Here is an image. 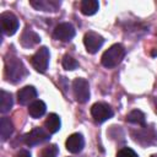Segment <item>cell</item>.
I'll return each mask as SVG.
<instances>
[{
    "label": "cell",
    "mask_w": 157,
    "mask_h": 157,
    "mask_svg": "<svg viewBox=\"0 0 157 157\" xmlns=\"http://www.w3.org/2000/svg\"><path fill=\"white\" fill-rule=\"evenodd\" d=\"M27 76V70L23 63L17 58H9L5 61V77L9 82L17 83Z\"/></svg>",
    "instance_id": "1"
},
{
    "label": "cell",
    "mask_w": 157,
    "mask_h": 157,
    "mask_svg": "<svg viewBox=\"0 0 157 157\" xmlns=\"http://www.w3.org/2000/svg\"><path fill=\"white\" fill-rule=\"evenodd\" d=\"M125 55V49L121 44H113L112 47H109L102 55V65L110 69V67H114L117 66L118 64H120V61L123 60Z\"/></svg>",
    "instance_id": "2"
},
{
    "label": "cell",
    "mask_w": 157,
    "mask_h": 157,
    "mask_svg": "<svg viewBox=\"0 0 157 157\" xmlns=\"http://www.w3.org/2000/svg\"><path fill=\"white\" fill-rule=\"evenodd\" d=\"M31 63L38 72H45L49 64V49L47 47H40L31 58Z\"/></svg>",
    "instance_id": "3"
},
{
    "label": "cell",
    "mask_w": 157,
    "mask_h": 157,
    "mask_svg": "<svg viewBox=\"0 0 157 157\" xmlns=\"http://www.w3.org/2000/svg\"><path fill=\"white\" fill-rule=\"evenodd\" d=\"M72 91L75 99L78 103H85L90 98V85L85 78L77 77L72 82Z\"/></svg>",
    "instance_id": "4"
},
{
    "label": "cell",
    "mask_w": 157,
    "mask_h": 157,
    "mask_svg": "<svg viewBox=\"0 0 157 157\" xmlns=\"http://www.w3.org/2000/svg\"><path fill=\"white\" fill-rule=\"evenodd\" d=\"M91 115L96 123H103L113 117V109L107 103L98 102L91 107Z\"/></svg>",
    "instance_id": "5"
},
{
    "label": "cell",
    "mask_w": 157,
    "mask_h": 157,
    "mask_svg": "<svg viewBox=\"0 0 157 157\" xmlns=\"http://www.w3.org/2000/svg\"><path fill=\"white\" fill-rule=\"evenodd\" d=\"M0 23L4 34L12 36L18 29V20L12 12H2L0 15Z\"/></svg>",
    "instance_id": "6"
},
{
    "label": "cell",
    "mask_w": 157,
    "mask_h": 157,
    "mask_svg": "<svg viewBox=\"0 0 157 157\" xmlns=\"http://www.w3.org/2000/svg\"><path fill=\"white\" fill-rule=\"evenodd\" d=\"M103 43H104V38L96 32H87L83 37V44L86 47V50L91 54L97 53L103 45Z\"/></svg>",
    "instance_id": "7"
},
{
    "label": "cell",
    "mask_w": 157,
    "mask_h": 157,
    "mask_svg": "<svg viewBox=\"0 0 157 157\" xmlns=\"http://www.w3.org/2000/svg\"><path fill=\"white\" fill-rule=\"evenodd\" d=\"M49 140V132L42 128H34L25 135V142L28 146H36Z\"/></svg>",
    "instance_id": "8"
},
{
    "label": "cell",
    "mask_w": 157,
    "mask_h": 157,
    "mask_svg": "<svg viewBox=\"0 0 157 157\" xmlns=\"http://www.w3.org/2000/svg\"><path fill=\"white\" fill-rule=\"evenodd\" d=\"M54 38L61 42H69L75 37V28L69 22L59 23L54 29Z\"/></svg>",
    "instance_id": "9"
},
{
    "label": "cell",
    "mask_w": 157,
    "mask_h": 157,
    "mask_svg": "<svg viewBox=\"0 0 157 157\" xmlns=\"http://www.w3.org/2000/svg\"><path fill=\"white\" fill-rule=\"evenodd\" d=\"M83 146H85L83 136L78 132L71 134L66 140V148L71 153H78L83 148Z\"/></svg>",
    "instance_id": "10"
},
{
    "label": "cell",
    "mask_w": 157,
    "mask_h": 157,
    "mask_svg": "<svg viewBox=\"0 0 157 157\" xmlns=\"http://www.w3.org/2000/svg\"><path fill=\"white\" fill-rule=\"evenodd\" d=\"M21 44L25 47V48H32L34 45H37L39 42H40V37L32 29L27 28L23 31V33L21 34V39H20Z\"/></svg>",
    "instance_id": "11"
},
{
    "label": "cell",
    "mask_w": 157,
    "mask_h": 157,
    "mask_svg": "<svg viewBox=\"0 0 157 157\" xmlns=\"http://www.w3.org/2000/svg\"><path fill=\"white\" fill-rule=\"evenodd\" d=\"M37 97V91L33 86H25L17 92V101L20 104L25 105L28 104L31 101H33Z\"/></svg>",
    "instance_id": "12"
},
{
    "label": "cell",
    "mask_w": 157,
    "mask_h": 157,
    "mask_svg": "<svg viewBox=\"0 0 157 157\" xmlns=\"http://www.w3.org/2000/svg\"><path fill=\"white\" fill-rule=\"evenodd\" d=\"M131 135H132V139H134L136 142H139V144H141V142H142V139H144V140H145V141H144V145H150V144H152V142L156 140V135L153 134V131H152L151 129L147 130L146 126H145V129L137 130L136 134L131 131Z\"/></svg>",
    "instance_id": "13"
},
{
    "label": "cell",
    "mask_w": 157,
    "mask_h": 157,
    "mask_svg": "<svg viewBox=\"0 0 157 157\" xmlns=\"http://www.w3.org/2000/svg\"><path fill=\"white\" fill-rule=\"evenodd\" d=\"M60 125H61L60 118L55 113H50L47 117V119L44 120V126H45V129L49 134H55L56 131H59Z\"/></svg>",
    "instance_id": "14"
},
{
    "label": "cell",
    "mask_w": 157,
    "mask_h": 157,
    "mask_svg": "<svg viewBox=\"0 0 157 157\" xmlns=\"http://www.w3.org/2000/svg\"><path fill=\"white\" fill-rule=\"evenodd\" d=\"M47 110V105L43 101H33L28 107V113L32 118H40Z\"/></svg>",
    "instance_id": "15"
},
{
    "label": "cell",
    "mask_w": 157,
    "mask_h": 157,
    "mask_svg": "<svg viewBox=\"0 0 157 157\" xmlns=\"http://www.w3.org/2000/svg\"><path fill=\"white\" fill-rule=\"evenodd\" d=\"M80 9H81V12L83 15L91 16V15H94L98 11L99 4L96 0H83L80 5Z\"/></svg>",
    "instance_id": "16"
},
{
    "label": "cell",
    "mask_w": 157,
    "mask_h": 157,
    "mask_svg": "<svg viewBox=\"0 0 157 157\" xmlns=\"http://www.w3.org/2000/svg\"><path fill=\"white\" fill-rule=\"evenodd\" d=\"M31 5L36 7L37 10L42 11H55L60 2L58 1H45V0H38V1H31Z\"/></svg>",
    "instance_id": "17"
},
{
    "label": "cell",
    "mask_w": 157,
    "mask_h": 157,
    "mask_svg": "<svg viewBox=\"0 0 157 157\" xmlns=\"http://www.w3.org/2000/svg\"><path fill=\"white\" fill-rule=\"evenodd\" d=\"M126 120L131 124H136V125H141V126H145L146 124V117L145 114L139 110V109H134L131 110L128 115H126Z\"/></svg>",
    "instance_id": "18"
},
{
    "label": "cell",
    "mask_w": 157,
    "mask_h": 157,
    "mask_svg": "<svg viewBox=\"0 0 157 157\" xmlns=\"http://www.w3.org/2000/svg\"><path fill=\"white\" fill-rule=\"evenodd\" d=\"M12 107V97L9 92L1 90L0 91V110L1 113H6Z\"/></svg>",
    "instance_id": "19"
},
{
    "label": "cell",
    "mask_w": 157,
    "mask_h": 157,
    "mask_svg": "<svg viewBox=\"0 0 157 157\" xmlns=\"http://www.w3.org/2000/svg\"><path fill=\"white\" fill-rule=\"evenodd\" d=\"M0 132H1L2 141H6L10 137V135L12 134V123L6 117H2L1 118V121H0Z\"/></svg>",
    "instance_id": "20"
},
{
    "label": "cell",
    "mask_w": 157,
    "mask_h": 157,
    "mask_svg": "<svg viewBox=\"0 0 157 157\" xmlns=\"http://www.w3.org/2000/svg\"><path fill=\"white\" fill-rule=\"evenodd\" d=\"M58 152H59L58 146L54 145V144H52V145L45 146V147L40 151L39 157H56V156H58Z\"/></svg>",
    "instance_id": "21"
},
{
    "label": "cell",
    "mask_w": 157,
    "mask_h": 157,
    "mask_svg": "<svg viewBox=\"0 0 157 157\" xmlns=\"http://www.w3.org/2000/svg\"><path fill=\"white\" fill-rule=\"evenodd\" d=\"M63 67L65 70H75L77 66H78V63L70 55H64L63 58Z\"/></svg>",
    "instance_id": "22"
},
{
    "label": "cell",
    "mask_w": 157,
    "mask_h": 157,
    "mask_svg": "<svg viewBox=\"0 0 157 157\" xmlns=\"http://www.w3.org/2000/svg\"><path fill=\"white\" fill-rule=\"evenodd\" d=\"M117 157H139V156L134 150H131L129 147H123L118 151Z\"/></svg>",
    "instance_id": "23"
},
{
    "label": "cell",
    "mask_w": 157,
    "mask_h": 157,
    "mask_svg": "<svg viewBox=\"0 0 157 157\" xmlns=\"http://www.w3.org/2000/svg\"><path fill=\"white\" fill-rule=\"evenodd\" d=\"M16 157H31V155H29L28 151H26V150H21V151L16 155Z\"/></svg>",
    "instance_id": "24"
},
{
    "label": "cell",
    "mask_w": 157,
    "mask_h": 157,
    "mask_svg": "<svg viewBox=\"0 0 157 157\" xmlns=\"http://www.w3.org/2000/svg\"><path fill=\"white\" fill-rule=\"evenodd\" d=\"M155 112H156V114H157V98L155 99Z\"/></svg>",
    "instance_id": "25"
}]
</instances>
